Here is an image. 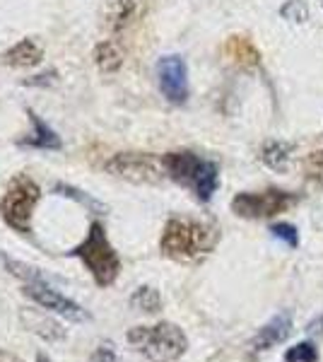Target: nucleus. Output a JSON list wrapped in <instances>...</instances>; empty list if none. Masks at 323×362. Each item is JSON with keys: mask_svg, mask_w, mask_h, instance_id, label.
Listing matches in <instances>:
<instances>
[{"mask_svg": "<svg viewBox=\"0 0 323 362\" xmlns=\"http://www.w3.org/2000/svg\"><path fill=\"white\" fill-rule=\"evenodd\" d=\"M157 85L169 104H186L189 99V68L181 56H162L157 61Z\"/></svg>", "mask_w": 323, "mask_h": 362, "instance_id": "9", "label": "nucleus"}, {"mask_svg": "<svg viewBox=\"0 0 323 362\" xmlns=\"http://www.w3.org/2000/svg\"><path fill=\"white\" fill-rule=\"evenodd\" d=\"M111 177H119L133 184H160L167 177L162 167V155L155 153H116L104 162Z\"/></svg>", "mask_w": 323, "mask_h": 362, "instance_id": "8", "label": "nucleus"}, {"mask_svg": "<svg viewBox=\"0 0 323 362\" xmlns=\"http://www.w3.org/2000/svg\"><path fill=\"white\" fill-rule=\"evenodd\" d=\"M56 70H49V73H39V75H34V78H27L22 85H27V87H49V85H54V80H56Z\"/></svg>", "mask_w": 323, "mask_h": 362, "instance_id": "24", "label": "nucleus"}, {"mask_svg": "<svg viewBox=\"0 0 323 362\" xmlns=\"http://www.w3.org/2000/svg\"><path fill=\"white\" fill-rule=\"evenodd\" d=\"M162 167L167 179L186 186L201 203H208L220 186V167L213 160L196 155L193 150H174L162 155Z\"/></svg>", "mask_w": 323, "mask_h": 362, "instance_id": "3", "label": "nucleus"}, {"mask_svg": "<svg viewBox=\"0 0 323 362\" xmlns=\"http://www.w3.org/2000/svg\"><path fill=\"white\" fill-rule=\"evenodd\" d=\"M41 198L39 184L27 174H20L10 181L5 196L0 198V218L8 227H13L17 235L27 237L32 232V215Z\"/></svg>", "mask_w": 323, "mask_h": 362, "instance_id": "6", "label": "nucleus"}, {"mask_svg": "<svg viewBox=\"0 0 323 362\" xmlns=\"http://www.w3.org/2000/svg\"><path fill=\"white\" fill-rule=\"evenodd\" d=\"M309 15H311V10L304 0H287L283 8H280V17L292 22V25H304V22L309 20Z\"/></svg>", "mask_w": 323, "mask_h": 362, "instance_id": "20", "label": "nucleus"}, {"mask_svg": "<svg viewBox=\"0 0 323 362\" xmlns=\"http://www.w3.org/2000/svg\"><path fill=\"white\" fill-rule=\"evenodd\" d=\"M95 63L102 73H116L123 66V54L116 42H102L95 49Z\"/></svg>", "mask_w": 323, "mask_h": 362, "instance_id": "16", "label": "nucleus"}, {"mask_svg": "<svg viewBox=\"0 0 323 362\" xmlns=\"http://www.w3.org/2000/svg\"><path fill=\"white\" fill-rule=\"evenodd\" d=\"M131 307L138 309V312L157 314L162 309V295L157 293V288H152V285H140L131 295Z\"/></svg>", "mask_w": 323, "mask_h": 362, "instance_id": "17", "label": "nucleus"}, {"mask_svg": "<svg viewBox=\"0 0 323 362\" xmlns=\"http://www.w3.org/2000/svg\"><path fill=\"white\" fill-rule=\"evenodd\" d=\"M41 58H44L41 46L34 42V39H22V42H17L10 51H5L3 61L8 63L10 68H32V66H39Z\"/></svg>", "mask_w": 323, "mask_h": 362, "instance_id": "13", "label": "nucleus"}, {"mask_svg": "<svg viewBox=\"0 0 323 362\" xmlns=\"http://www.w3.org/2000/svg\"><path fill=\"white\" fill-rule=\"evenodd\" d=\"M133 0H109V10H107V17H109V27L111 29H121L128 25V20L133 17Z\"/></svg>", "mask_w": 323, "mask_h": 362, "instance_id": "18", "label": "nucleus"}, {"mask_svg": "<svg viewBox=\"0 0 323 362\" xmlns=\"http://www.w3.org/2000/svg\"><path fill=\"white\" fill-rule=\"evenodd\" d=\"M92 362H119V353L111 341H102L92 353Z\"/></svg>", "mask_w": 323, "mask_h": 362, "instance_id": "23", "label": "nucleus"}, {"mask_svg": "<svg viewBox=\"0 0 323 362\" xmlns=\"http://www.w3.org/2000/svg\"><path fill=\"white\" fill-rule=\"evenodd\" d=\"M220 232L215 225L196 218H169L162 230L160 249L172 261H196L215 249Z\"/></svg>", "mask_w": 323, "mask_h": 362, "instance_id": "1", "label": "nucleus"}, {"mask_svg": "<svg viewBox=\"0 0 323 362\" xmlns=\"http://www.w3.org/2000/svg\"><path fill=\"white\" fill-rule=\"evenodd\" d=\"M285 362H319V350L314 343H297L285 353Z\"/></svg>", "mask_w": 323, "mask_h": 362, "instance_id": "21", "label": "nucleus"}, {"mask_svg": "<svg viewBox=\"0 0 323 362\" xmlns=\"http://www.w3.org/2000/svg\"><path fill=\"white\" fill-rule=\"evenodd\" d=\"M292 155H295V143H290V140H266L261 145L258 160L273 172H285L290 167Z\"/></svg>", "mask_w": 323, "mask_h": 362, "instance_id": "12", "label": "nucleus"}, {"mask_svg": "<svg viewBox=\"0 0 323 362\" xmlns=\"http://www.w3.org/2000/svg\"><path fill=\"white\" fill-rule=\"evenodd\" d=\"M70 256L82 261V266L90 271V276L95 278V283L99 288H109V285L116 283L121 273V259L116 254V249L111 247L107 230H104L102 223H92L90 232L82 242L70 251Z\"/></svg>", "mask_w": 323, "mask_h": 362, "instance_id": "5", "label": "nucleus"}, {"mask_svg": "<svg viewBox=\"0 0 323 362\" xmlns=\"http://www.w3.org/2000/svg\"><path fill=\"white\" fill-rule=\"evenodd\" d=\"M270 235H273L275 239H280V242H285L287 247L297 249L299 244V235H297V227L290 225V223H278L270 227Z\"/></svg>", "mask_w": 323, "mask_h": 362, "instance_id": "22", "label": "nucleus"}, {"mask_svg": "<svg viewBox=\"0 0 323 362\" xmlns=\"http://www.w3.org/2000/svg\"><path fill=\"white\" fill-rule=\"evenodd\" d=\"M37 362H51V360H49V358H46V355H44V353H39V355H37Z\"/></svg>", "mask_w": 323, "mask_h": 362, "instance_id": "27", "label": "nucleus"}, {"mask_svg": "<svg viewBox=\"0 0 323 362\" xmlns=\"http://www.w3.org/2000/svg\"><path fill=\"white\" fill-rule=\"evenodd\" d=\"M126 341L135 353L150 362H176L189 348V338L172 321H160L152 326H133Z\"/></svg>", "mask_w": 323, "mask_h": 362, "instance_id": "4", "label": "nucleus"}, {"mask_svg": "<svg viewBox=\"0 0 323 362\" xmlns=\"http://www.w3.org/2000/svg\"><path fill=\"white\" fill-rule=\"evenodd\" d=\"M29 121H32V131L27 133L25 138H20L17 143L22 148H37V150H61L63 143L58 138V133L51 126H46V121H41L32 109H27Z\"/></svg>", "mask_w": 323, "mask_h": 362, "instance_id": "10", "label": "nucleus"}, {"mask_svg": "<svg viewBox=\"0 0 323 362\" xmlns=\"http://www.w3.org/2000/svg\"><path fill=\"white\" fill-rule=\"evenodd\" d=\"M302 201V194L283 189L266 191H244L232 198V213L244 220H268L280 213H287Z\"/></svg>", "mask_w": 323, "mask_h": 362, "instance_id": "7", "label": "nucleus"}, {"mask_svg": "<svg viewBox=\"0 0 323 362\" xmlns=\"http://www.w3.org/2000/svg\"><path fill=\"white\" fill-rule=\"evenodd\" d=\"M307 334L311 338H323V314L309 321V324H307Z\"/></svg>", "mask_w": 323, "mask_h": 362, "instance_id": "25", "label": "nucleus"}, {"mask_svg": "<svg viewBox=\"0 0 323 362\" xmlns=\"http://www.w3.org/2000/svg\"><path fill=\"white\" fill-rule=\"evenodd\" d=\"M54 194L68 198V201H75L78 206L87 208L90 213H95V215L107 213V206H104V203H99L97 198H92L87 191H82V189H78V186H73V184H63V181H58V184L54 186Z\"/></svg>", "mask_w": 323, "mask_h": 362, "instance_id": "15", "label": "nucleus"}, {"mask_svg": "<svg viewBox=\"0 0 323 362\" xmlns=\"http://www.w3.org/2000/svg\"><path fill=\"white\" fill-rule=\"evenodd\" d=\"M292 334V317L290 314H278L275 319H270L266 326L256 334L254 338V350L261 353V350H270L273 346H280L283 341H287Z\"/></svg>", "mask_w": 323, "mask_h": 362, "instance_id": "11", "label": "nucleus"}, {"mask_svg": "<svg viewBox=\"0 0 323 362\" xmlns=\"http://www.w3.org/2000/svg\"><path fill=\"white\" fill-rule=\"evenodd\" d=\"M225 54L242 68H256L261 63V54L246 37H229L225 44Z\"/></svg>", "mask_w": 323, "mask_h": 362, "instance_id": "14", "label": "nucleus"}, {"mask_svg": "<svg viewBox=\"0 0 323 362\" xmlns=\"http://www.w3.org/2000/svg\"><path fill=\"white\" fill-rule=\"evenodd\" d=\"M0 261H3V266L10 271V276L22 280V293H25L29 300L37 302L41 309L54 312L68 321H90V314H87L78 302H73L70 297L58 293L54 285L41 276L39 268L22 264V261H17V259H10V256H0Z\"/></svg>", "mask_w": 323, "mask_h": 362, "instance_id": "2", "label": "nucleus"}, {"mask_svg": "<svg viewBox=\"0 0 323 362\" xmlns=\"http://www.w3.org/2000/svg\"><path fill=\"white\" fill-rule=\"evenodd\" d=\"M302 169H304V177H307L311 184L323 186V150H314V153H309L304 157Z\"/></svg>", "mask_w": 323, "mask_h": 362, "instance_id": "19", "label": "nucleus"}, {"mask_svg": "<svg viewBox=\"0 0 323 362\" xmlns=\"http://www.w3.org/2000/svg\"><path fill=\"white\" fill-rule=\"evenodd\" d=\"M0 362H22V360L15 358L13 353H5V350H0Z\"/></svg>", "mask_w": 323, "mask_h": 362, "instance_id": "26", "label": "nucleus"}]
</instances>
